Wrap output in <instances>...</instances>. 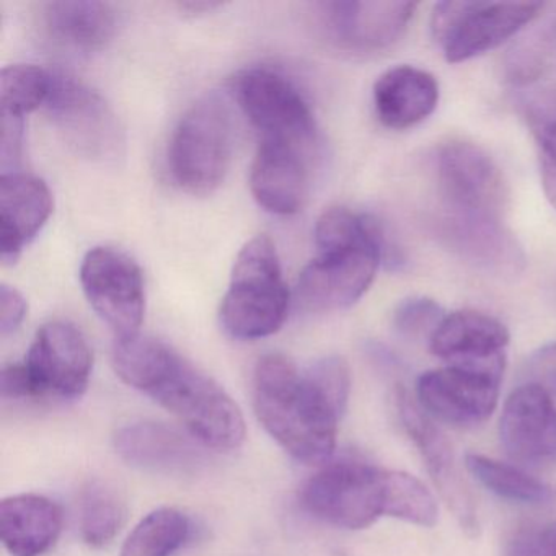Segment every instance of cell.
I'll list each match as a JSON object with an SVG mask.
<instances>
[{
	"label": "cell",
	"mask_w": 556,
	"mask_h": 556,
	"mask_svg": "<svg viewBox=\"0 0 556 556\" xmlns=\"http://www.w3.org/2000/svg\"><path fill=\"white\" fill-rule=\"evenodd\" d=\"M80 285L87 301L116 338L139 333L146 312L144 278L122 250L96 247L84 256Z\"/></svg>",
	"instance_id": "obj_11"
},
{
	"label": "cell",
	"mask_w": 556,
	"mask_h": 556,
	"mask_svg": "<svg viewBox=\"0 0 556 556\" xmlns=\"http://www.w3.org/2000/svg\"><path fill=\"white\" fill-rule=\"evenodd\" d=\"M53 87V73L34 64H11L0 73L2 115L24 118L47 103Z\"/></svg>",
	"instance_id": "obj_29"
},
{
	"label": "cell",
	"mask_w": 556,
	"mask_h": 556,
	"mask_svg": "<svg viewBox=\"0 0 556 556\" xmlns=\"http://www.w3.org/2000/svg\"><path fill=\"white\" fill-rule=\"evenodd\" d=\"M113 442L123 460L151 473L188 475L203 464L197 444L164 422H129L116 431Z\"/></svg>",
	"instance_id": "obj_20"
},
{
	"label": "cell",
	"mask_w": 556,
	"mask_h": 556,
	"mask_svg": "<svg viewBox=\"0 0 556 556\" xmlns=\"http://www.w3.org/2000/svg\"><path fill=\"white\" fill-rule=\"evenodd\" d=\"M232 149L229 109L219 97H203L181 116L168 144L175 184L191 194L213 193L226 180Z\"/></svg>",
	"instance_id": "obj_5"
},
{
	"label": "cell",
	"mask_w": 556,
	"mask_h": 556,
	"mask_svg": "<svg viewBox=\"0 0 556 556\" xmlns=\"http://www.w3.org/2000/svg\"><path fill=\"white\" fill-rule=\"evenodd\" d=\"M41 27L61 50L90 54L103 50L115 37L118 14L100 0H56L41 5Z\"/></svg>",
	"instance_id": "obj_21"
},
{
	"label": "cell",
	"mask_w": 556,
	"mask_h": 556,
	"mask_svg": "<svg viewBox=\"0 0 556 556\" xmlns=\"http://www.w3.org/2000/svg\"><path fill=\"white\" fill-rule=\"evenodd\" d=\"M390 470L356 460L324 465L302 484L299 501L315 519L367 529L389 513Z\"/></svg>",
	"instance_id": "obj_6"
},
{
	"label": "cell",
	"mask_w": 556,
	"mask_h": 556,
	"mask_svg": "<svg viewBox=\"0 0 556 556\" xmlns=\"http://www.w3.org/2000/svg\"><path fill=\"white\" fill-rule=\"evenodd\" d=\"M93 353L79 328L67 321L45 324L24 363L2 369L8 400H76L89 389Z\"/></svg>",
	"instance_id": "obj_3"
},
{
	"label": "cell",
	"mask_w": 556,
	"mask_h": 556,
	"mask_svg": "<svg viewBox=\"0 0 556 556\" xmlns=\"http://www.w3.org/2000/svg\"><path fill=\"white\" fill-rule=\"evenodd\" d=\"M503 374L464 366L429 370L416 386L418 405L432 418L448 425H481L496 409Z\"/></svg>",
	"instance_id": "obj_14"
},
{
	"label": "cell",
	"mask_w": 556,
	"mask_h": 556,
	"mask_svg": "<svg viewBox=\"0 0 556 556\" xmlns=\"http://www.w3.org/2000/svg\"><path fill=\"white\" fill-rule=\"evenodd\" d=\"M387 516L419 527H434L438 522V503L418 478L405 471L390 470Z\"/></svg>",
	"instance_id": "obj_30"
},
{
	"label": "cell",
	"mask_w": 556,
	"mask_h": 556,
	"mask_svg": "<svg viewBox=\"0 0 556 556\" xmlns=\"http://www.w3.org/2000/svg\"><path fill=\"white\" fill-rule=\"evenodd\" d=\"M220 2H194V0H190V2H184L180 4V8L184 11L190 12V14H200V12L214 11V9L220 8Z\"/></svg>",
	"instance_id": "obj_35"
},
{
	"label": "cell",
	"mask_w": 556,
	"mask_h": 556,
	"mask_svg": "<svg viewBox=\"0 0 556 556\" xmlns=\"http://www.w3.org/2000/svg\"><path fill=\"white\" fill-rule=\"evenodd\" d=\"M191 535L190 517L175 507L149 513L123 543L122 556H172Z\"/></svg>",
	"instance_id": "obj_26"
},
{
	"label": "cell",
	"mask_w": 556,
	"mask_h": 556,
	"mask_svg": "<svg viewBox=\"0 0 556 556\" xmlns=\"http://www.w3.org/2000/svg\"><path fill=\"white\" fill-rule=\"evenodd\" d=\"M304 152L282 142H260L250 170V190L260 206L278 216L302 210L311 188Z\"/></svg>",
	"instance_id": "obj_19"
},
{
	"label": "cell",
	"mask_w": 556,
	"mask_h": 556,
	"mask_svg": "<svg viewBox=\"0 0 556 556\" xmlns=\"http://www.w3.org/2000/svg\"><path fill=\"white\" fill-rule=\"evenodd\" d=\"M253 409L269 435L295 460L321 464L337 447L341 408L312 376L289 357H260L253 372Z\"/></svg>",
	"instance_id": "obj_2"
},
{
	"label": "cell",
	"mask_w": 556,
	"mask_h": 556,
	"mask_svg": "<svg viewBox=\"0 0 556 556\" xmlns=\"http://www.w3.org/2000/svg\"><path fill=\"white\" fill-rule=\"evenodd\" d=\"M386 233L374 242L318 253L298 279L295 295L308 312H333L356 304L387 258Z\"/></svg>",
	"instance_id": "obj_12"
},
{
	"label": "cell",
	"mask_w": 556,
	"mask_h": 556,
	"mask_svg": "<svg viewBox=\"0 0 556 556\" xmlns=\"http://www.w3.org/2000/svg\"><path fill=\"white\" fill-rule=\"evenodd\" d=\"M377 118L390 129H408L434 113L439 84L415 66H396L377 79L372 90Z\"/></svg>",
	"instance_id": "obj_23"
},
{
	"label": "cell",
	"mask_w": 556,
	"mask_h": 556,
	"mask_svg": "<svg viewBox=\"0 0 556 556\" xmlns=\"http://www.w3.org/2000/svg\"><path fill=\"white\" fill-rule=\"evenodd\" d=\"M523 382L540 387L556 396V343L546 344L529 357L523 367Z\"/></svg>",
	"instance_id": "obj_33"
},
{
	"label": "cell",
	"mask_w": 556,
	"mask_h": 556,
	"mask_svg": "<svg viewBox=\"0 0 556 556\" xmlns=\"http://www.w3.org/2000/svg\"><path fill=\"white\" fill-rule=\"evenodd\" d=\"M444 317L445 312L438 302L416 295L396 305L393 325L402 337L419 340L422 337L431 338Z\"/></svg>",
	"instance_id": "obj_31"
},
{
	"label": "cell",
	"mask_w": 556,
	"mask_h": 556,
	"mask_svg": "<svg viewBox=\"0 0 556 556\" xmlns=\"http://www.w3.org/2000/svg\"><path fill=\"white\" fill-rule=\"evenodd\" d=\"M441 229L451 249L478 265L513 271L523 262L516 240L503 229L500 220L470 219L448 214L442 220Z\"/></svg>",
	"instance_id": "obj_24"
},
{
	"label": "cell",
	"mask_w": 556,
	"mask_h": 556,
	"mask_svg": "<svg viewBox=\"0 0 556 556\" xmlns=\"http://www.w3.org/2000/svg\"><path fill=\"white\" fill-rule=\"evenodd\" d=\"M500 439L506 454L527 467L556 464V405L545 390L520 383L504 403Z\"/></svg>",
	"instance_id": "obj_16"
},
{
	"label": "cell",
	"mask_w": 556,
	"mask_h": 556,
	"mask_svg": "<svg viewBox=\"0 0 556 556\" xmlns=\"http://www.w3.org/2000/svg\"><path fill=\"white\" fill-rule=\"evenodd\" d=\"M288 311V285L275 243L266 236L253 237L237 255L220 324L236 340H260L285 325Z\"/></svg>",
	"instance_id": "obj_4"
},
{
	"label": "cell",
	"mask_w": 556,
	"mask_h": 556,
	"mask_svg": "<svg viewBox=\"0 0 556 556\" xmlns=\"http://www.w3.org/2000/svg\"><path fill=\"white\" fill-rule=\"evenodd\" d=\"M53 213V194L41 178L24 172L0 175V260L15 263Z\"/></svg>",
	"instance_id": "obj_18"
},
{
	"label": "cell",
	"mask_w": 556,
	"mask_h": 556,
	"mask_svg": "<svg viewBox=\"0 0 556 556\" xmlns=\"http://www.w3.org/2000/svg\"><path fill=\"white\" fill-rule=\"evenodd\" d=\"M396 405H399L403 428L415 442L421 457L425 458L426 468L441 493L442 500L454 513L462 529L468 535H478L480 522H478L475 500L460 468H458L451 442L442 434L441 429L435 428L428 413H422L421 406L415 400L409 399L405 390H400L396 395Z\"/></svg>",
	"instance_id": "obj_15"
},
{
	"label": "cell",
	"mask_w": 556,
	"mask_h": 556,
	"mask_svg": "<svg viewBox=\"0 0 556 556\" xmlns=\"http://www.w3.org/2000/svg\"><path fill=\"white\" fill-rule=\"evenodd\" d=\"M507 556H556V526L523 527L510 540Z\"/></svg>",
	"instance_id": "obj_32"
},
{
	"label": "cell",
	"mask_w": 556,
	"mask_h": 556,
	"mask_svg": "<svg viewBox=\"0 0 556 556\" xmlns=\"http://www.w3.org/2000/svg\"><path fill=\"white\" fill-rule=\"evenodd\" d=\"M128 519V503L109 481L90 480L80 491V536L90 548H105L118 536Z\"/></svg>",
	"instance_id": "obj_25"
},
{
	"label": "cell",
	"mask_w": 556,
	"mask_h": 556,
	"mask_svg": "<svg viewBox=\"0 0 556 556\" xmlns=\"http://www.w3.org/2000/svg\"><path fill=\"white\" fill-rule=\"evenodd\" d=\"M523 116L539 154L543 193L556 210V90L530 97Z\"/></svg>",
	"instance_id": "obj_28"
},
{
	"label": "cell",
	"mask_w": 556,
	"mask_h": 556,
	"mask_svg": "<svg viewBox=\"0 0 556 556\" xmlns=\"http://www.w3.org/2000/svg\"><path fill=\"white\" fill-rule=\"evenodd\" d=\"M113 367L123 382L152 396L204 447L237 451L245 441V419L232 396L164 341L141 333L116 340Z\"/></svg>",
	"instance_id": "obj_1"
},
{
	"label": "cell",
	"mask_w": 556,
	"mask_h": 556,
	"mask_svg": "<svg viewBox=\"0 0 556 556\" xmlns=\"http://www.w3.org/2000/svg\"><path fill=\"white\" fill-rule=\"evenodd\" d=\"M542 4L441 2L432 12L431 30L445 60L457 64L503 45L532 24Z\"/></svg>",
	"instance_id": "obj_8"
},
{
	"label": "cell",
	"mask_w": 556,
	"mask_h": 556,
	"mask_svg": "<svg viewBox=\"0 0 556 556\" xmlns=\"http://www.w3.org/2000/svg\"><path fill=\"white\" fill-rule=\"evenodd\" d=\"M418 4L334 0L315 5L318 27L334 47L350 53H376L400 40Z\"/></svg>",
	"instance_id": "obj_13"
},
{
	"label": "cell",
	"mask_w": 556,
	"mask_h": 556,
	"mask_svg": "<svg viewBox=\"0 0 556 556\" xmlns=\"http://www.w3.org/2000/svg\"><path fill=\"white\" fill-rule=\"evenodd\" d=\"M48 118L71 149L90 161H116L125 132L112 106L92 87L66 73H53L45 103Z\"/></svg>",
	"instance_id": "obj_9"
},
{
	"label": "cell",
	"mask_w": 556,
	"mask_h": 556,
	"mask_svg": "<svg viewBox=\"0 0 556 556\" xmlns=\"http://www.w3.org/2000/svg\"><path fill=\"white\" fill-rule=\"evenodd\" d=\"M27 311V301L17 289L8 285L0 286V333L2 337H8L18 330Z\"/></svg>",
	"instance_id": "obj_34"
},
{
	"label": "cell",
	"mask_w": 556,
	"mask_h": 556,
	"mask_svg": "<svg viewBox=\"0 0 556 556\" xmlns=\"http://www.w3.org/2000/svg\"><path fill=\"white\" fill-rule=\"evenodd\" d=\"M60 504L43 494L24 493L0 503V536L12 556H43L63 532Z\"/></svg>",
	"instance_id": "obj_22"
},
{
	"label": "cell",
	"mask_w": 556,
	"mask_h": 556,
	"mask_svg": "<svg viewBox=\"0 0 556 556\" xmlns=\"http://www.w3.org/2000/svg\"><path fill=\"white\" fill-rule=\"evenodd\" d=\"M439 191L451 216L500 220L507 187L496 162L471 142L452 141L435 155Z\"/></svg>",
	"instance_id": "obj_10"
},
{
	"label": "cell",
	"mask_w": 556,
	"mask_h": 556,
	"mask_svg": "<svg viewBox=\"0 0 556 556\" xmlns=\"http://www.w3.org/2000/svg\"><path fill=\"white\" fill-rule=\"evenodd\" d=\"M465 467L486 490L503 500L520 504H545L553 500L548 484L514 465L480 454H468Z\"/></svg>",
	"instance_id": "obj_27"
},
{
	"label": "cell",
	"mask_w": 556,
	"mask_h": 556,
	"mask_svg": "<svg viewBox=\"0 0 556 556\" xmlns=\"http://www.w3.org/2000/svg\"><path fill=\"white\" fill-rule=\"evenodd\" d=\"M509 331L497 318L477 311L445 314L429 338V350L448 366L503 370Z\"/></svg>",
	"instance_id": "obj_17"
},
{
	"label": "cell",
	"mask_w": 556,
	"mask_h": 556,
	"mask_svg": "<svg viewBox=\"0 0 556 556\" xmlns=\"http://www.w3.org/2000/svg\"><path fill=\"white\" fill-rule=\"evenodd\" d=\"M233 99L262 141L282 142L308 151L317 141L311 105L299 87L279 71L256 66L232 80Z\"/></svg>",
	"instance_id": "obj_7"
}]
</instances>
